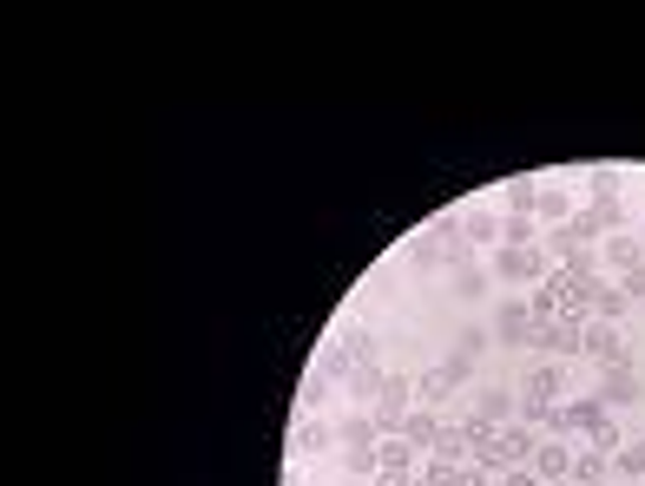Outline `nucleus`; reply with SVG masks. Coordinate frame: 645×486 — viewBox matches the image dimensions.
<instances>
[{"instance_id":"nucleus-3","label":"nucleus","mask_w":645,"mask_h":486,"mask_svg":"<svg viewBox=\"0 0 645 486\" xmlns=\"http://www.w3.org/2000/svg\"><path fill=\"white\" fill-rule=\"evenodd\" d=\"M455 210H461V244L468 250H481V257L501 250V205L495 198H468V205H455Z\"/></svg>"},{"instance_id":"nucleus-13","label":"nucleus","mask_w":645,"mask_h":486,"mask_svg":"<svg viewBox=\"0 0 645 486\" xmlns=\"http://www.w3.org/2000/svg\"><path fill=\"white\" fill-rule=\"evenodd\" d=\"M375 454H382V474H389V480H409V474H422V454H416L402 434H382V440H375Z\"/></svg>"},{"instance_id":"nucleus-28","label":"nucleus","mask_w":645,"mask_h":486,"mask_svg":"<svg viewBox=\"0 0 645 486\" xmlns=\"http://www.w3.org/2000/svg\"><path fill=\"white\" fill-rule=\"evenodd\" d=\"M422 480H429V486H461V467H455V460H434V454H429V460H422Z\"/></svg>"},{"instance_id":"nucleus-19","label":"nucleus","mask_w":645,"mask_h":486,"mask_svg":"<svg viewBox=\"0 0 645 486\" xmlns=\"http://www.w3.org/2000/svg\"><path fill=\"white\" fill-rule=\"evenodd\" d=\"M599 480H613V454L574 447V474H567V486H599Z\"/></svg>"},{"instance_id":"nucleus-27","label":"nucleus","mask_w":645,"mask_h":486,"mask_svg":"<svg viewBox=\"0 0 645 486\" xmlns=\"http://www.w3.org/2000/svg\"><path fill=\"white\" fill-rule=\"evenodd\" d=\"M441 368H448V381H455V388H475V368H481V361H475L468 348H448V355H441Z\"/></svg>"},{"instance_id":"nucleus-20","label":"nucleus","mask_w":645,"mask_h":486,"mask_svg":"<svg viewBox=\"0 0 645 486\" xmlns=\"http://www.w3.org/2000/svg\"><path fill=\"white\" fill-rule=\"evenodd\" d=\"M336 460H343V474H350V480H375V474H382L375 440H369V447H336Z\"/></svg>"},{"instance_id":"nucleus-7","label":"nucleus","mask_w":645,"mask_h":486,"mask_svg":"<svg viewBox=\"0 0 645 486\" xmlns=\"http://www.w3.org/2000/svg\"><path fill=\"white\" fill-rule=\"evenodd\" d=\"M475 415L488 427H507V420H520V395L507 381H475Z\"/></svg>"},{"instance_id":"nucleus-1","label":"nucleus","mask_w":645,"mask_h":486,"mask_svg":"<svg viewBox=\"0 0 645 486\" xmlns=\"http://www.w3.org/2000/svg\"><path fill=\"white\" fill-rule=\"evenodd\" d=\"M560 381H567V375H560V361H534V368L520 375V388H514V395H520V420H527V427H540L547 408H560Z\"/></svg>"},{"instance_id":"nucleus-22","label":"nucleus","mask_w":645,"mask_h":486,"mask_svg":"<svg viewBox=\"0 0 645 486\" xmlns=\"http://www.w3.org/2000/svg\"><path fill=\"white\" fill-rule=\"evenodd\" d=\"M501 244L507 250H534L540 244V217H507L501 210Z\"/></svg>"},{"instance_id":"nucleus-2","label":"nucleus","mask_w":645,"mask_h":486,"mask_svg":"<svg viewBox=\"0 0 645 486\" xmlns=\"http://www.w3.org/2000/svg\"><path fill=\"white\" fill-rule=\"evenodd\" d=\"M619 224H626V205H619V198H586L567 230H574V244H593V250H599L606 237H619Z\"/></svg>"},{"instance_id":"nucleus-24","label":"nucleus","mask_w":645,"mask_h":486,"mask_svg":"<svg viewBox=\"0 0 645 486\" xmlns=\"http://www.w3.org/2000/svg\"><path fill=\"white\" fill-rule=\"evenodd\" d=\"M626 309H633V296H626L619 282H606V289L593 296V323H626Z\"/></svg>"},{"instance_id":"nucleus-29","label":"nucleus","mask_w":645,"mask_h":486,"mask_svg":"<svg viewBox=\"0 0 645 486\" xmlns=\"http://www.w3.org/2000/svg\"><path fill=\"white\" fill-rule=\"evenodd\" d=\"M619 289H626L633 302H645V264H639V270H633V277H626V282H619Z\"/></svg>"},{"instance_id":"nucleus-23","label":"nucleus","mask_w":645,"mask_h":486,"mask_svg":"<svg viewBox=\"0 0 645 486\" xmlns=\"http://www.w3.org/2000/svg\"><path fill=\"white\" fill-rule=\"evenodd\" d=\"M579 171H586V198H619V171H626V165H579ZM586 198H579V205H586Z\"/></svg>"},{"instance_id":"nucleus-18","label":"nucleus","mask_w":645,"mask_h":486,"mask_svg":"<svg viewBox=\"0 0 645 486\" xmlns=\"http://www.w3.org/2000/svg\"><path fill=\"white\" fill-rule=\"evenodd\" d=\"M495 205H501L507 217H534V205H540V178H507L501 191H495Z\"/></svg>"},{"instance_id":"nucleus-11","label":"nucleus","mask_w":645,"mask_h":486,"mask_svg":"<svg viewBox=\"0 0 645 486\" xmlns=\"http://www.w3.org/2000/svg\"><path fill=\"white\" fill-rule=\"evenodd\" d=\"M599 264H606L613 277H633V270L645 264V244L633 237V230H619V237H606V244H599Z\"/></svg>"},{"instance_id":"nucleus-16","label":"nucleus","mask_w":645,"mask_h":486,"mask_svg":"<svg viewBox=\"0 0 645 486\" xmlns=\"http://www.w3.org/2000/svg\"><path fill=\"white\" fill-rule=\"evenodd\" d=\"M330 427H336V447H369L375 440V415L369 408H343V415H330Z\"/></svg>"},{"instance_id":"nucleus-26","label":"nucleus","mask_w":645,"mask_h":486,"mask_svg":"<svg viewBox=\"0 0 645 486\" xmlns=\"http://www.w3.org/2000/svg\"><path fill=\"white\" fill-rule=\"evenodd\" d=\"M613 474H619V480H645V434H639V440H626V447L613 454Z\"/></svg>"},{"instance_id":"nucleus-21","label":"nucleus","mask_w":645,"mask_h":486,"mask_svg":"<svg viewBox=\"0 0 645 486\" xmlns=\"http://www.w3.org/2000/svg\"><path fill=\"white\" fill-rule=\"evenodd\" d=\"M560 408H567V427H574V434H599V427H606V401H599V395H593V401H560Z\"/></svg>"},{"instance_id":"nucleus-15","label":"nucleus","mask_w":645,"mask_h":486,"mask_svg":"<svg viewBox=\"0 0 645 486\" xmlns=\"http://www.w3.org/2000/svg\"><path fill=\"white\" fill-rule=\"evenodd\" d=\"M534 217L560 230V224H574V217H579V198L567 191V185H540V205H534Z\"/></svg>"},{"instance_id":"nucleus-14","label":"nucleus","mask_w":645,"mask_h":486,"mask_svg":"<svg viewBox=\"0 0 645 486\" xmlns=\"http://www.w3.org/2000/svg\"><path fill=\"white\" fill-rule=\"evenodd\" d=\"M501 454H507V467H534V454H540V427L507 420V427H501Z\"/></svg>"},{"instance_id":"nucleus-9","label":"nucleus","mask_w":645,"mask_h":486,"mask_svg":"<svg viewBox=\"0 0 645 486\" xmlns=\"http://www.w3.org/2000/svg\"><path fill=\"white\" fill-rule=\"evenodd\" d=\"M310 375L336 388V381H350V375H356V355L336 343V336H323V343H316V361H310Z\"/></svg>"},{"instance_id":"nucleus-6","label":"nucleus","mask_w":645,"mask_h":486,"mask_svg":"<svg viewBox=\"0 0 645 486\" xmlns=\"http://www.w3.org/2000/svg\"><path fill=\"white\" fill-rule=\"evenodd\" d=\"M593 395H599L606 408H633V401H639V381H633V355H626V361H606V368H599V381H593Z\"/></svg>"},{"instance_id":"nucleus-10","label":"nucleus","mask_w":645,"mask_h":486,"mask_svg":"<svg viewBox=\"0 0 645 486\" xmlns=\"http://www.w3.org/2000/svg\"><path fill=\"white\" fill-rule=\"evenodd\" d=\"M579 355H593V361H626L619 323H586V329H579Z\"/></svg>"},{"instance_id":"nucleus-4","label":"nucleus","mask_w":645,"mask_h":486,"mask_svg":"<svg viewBox=\"0 0 645 486\" xmlns=\"http://www.w3.org/2000/svg\"><path fill=\"white\" fill-rule=\"evenodd\" d=\"M488 270H495V277L501 282H547V277H560V270H554V264H547V250H540V244H534V250H488Z\"/></svg>"},{"instance_id":"nucleus-5","label":"nucleus","mask_w":645,"mask_h":486,"mask_svg":"<svg viewBox=\"0 0 645 486\" xmlns=\"http://www.w3.org/2000/svg\"><path fill=\"white\" fill-rule=\"evenodd\" d=\"M527 329H534L527 296H501V302H495V343H501V348H527Z\"/></svg>"},{"instance_id":"nucleus-25","label":"nucleus","mask_w":645,"mask_h":486,"mask_svg":"<svg viewBox=\"0 0 645 486\" xmlns=\"http://www.w3.org/2000/svg\"><path fill=\"white\" fill-rule=\"evenodd\" d=\"M488 264H475V270H455V296H461V302H488Z\"/></svg>"},{"instance_id":"nucleus-8","label":"nucleus","mask_w":645,"mask_h":486,"mask_svg":"<svg viewBox=\"0 0 645 486\" xmlns=\"http://www.w3.org/2000/svg\"><path fill=\"white\" fill-rule=\"evenodd\" d=\"M448 427H455V420L434 415V408H409V420H402V440H409V447L429 460L434 447H441V434H448Z\"/></svg>"},{"instance_id":"nucleus-12","label":"nucleus","mask_w":645,"mask_h":486,"mask_svg":"<svg viewBox=\"0 0 645 486\" xmlns=\"http://www.w3.org/2000/svg\"><path fill=\"white\" fill-rule=\"evenodd\" d=\"M534 474H540V486H567V474H574V440H540Z\"/></svg>"},{"instance_id":"nucleus-17","label":"nucleus","mask_w":645,"mask_h":486,"mask_svg":"<svg viewBox=\"0 0 645 486\" xmlns=\"http://www.w3.org/2000/svg\"><path fill=\"white\" fill-rule=\"evenodd\" d=\"M448 395H461V388L448 381V368H441V361H429V368H416V408H441Z\"/></svg>"}]
</instances>
